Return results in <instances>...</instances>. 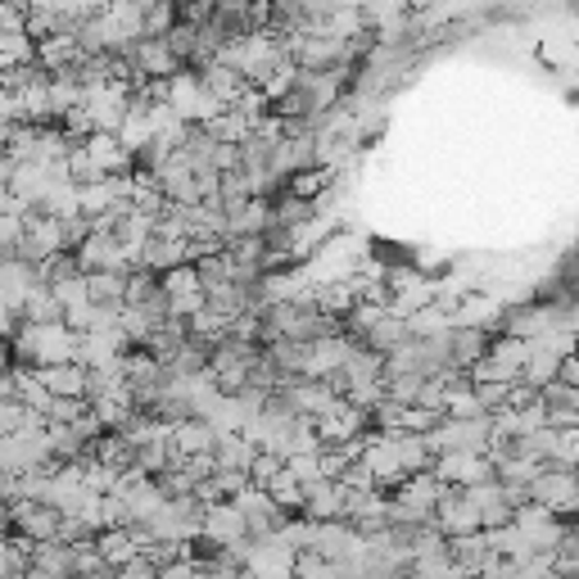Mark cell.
<instances>
[{"instance_id":"7","label":"cell","mask_w":579,"mask_h":579,"mask_svg":"<svg viewBox=\"0 0 579 579\" xmlns=\"http://www.w3.org/2000/svg\"><path fill=\"white\" fill-rule=\"evenodd\" d=\"M498 553H494V543L490 534H467V539H453V566L457 570H467L471 579L484 575V566H490Z\"/></svg>"},{"instance_id":"13","label":"cell","mask_w":579,"mask_h":579,"mask_svg":"<svg viewBox=\"0 0 579 579\" xmlns=\"http://www.w3.org/2000/svg\"><path fill=\"white\" fill-rule=\"evenodd\" d=\"M286 471L303 484V490H317V484L326 480V471H322V457H290L286 462Z\"/></svg>"},{"instance_id":"4","label":"cell","mask_w":579,"mask_h":579,"mask_svg":"<svg viewBox=\"0 0 579 579\" xmlns=\"http://www.w3.org/2000/svg\"><path fill=\"white\" fill-rule=\"evenodd\" d=\"M345 503H349L345 484L340 480H322L317 490H309V503H303V521H313V526L345 521Z\"/></svg>"},{"instance_id":"11","label":"cell","mask_w":579,"mask_h":579,"mask_svg":"<svg viewBox=\"0 0 579 579\" xmlns=\"http://www.w3.org/2000/svg\"><path fill=\"white\" fill-rule=\"evenodd\" d=\"M96 547H100V557H105L113 570H123V566L141 562V547L132 543V534H128V530H105V534L96 539Z\"/></svg>"},{"instance_id":"5","label":"cell","mask_w":579,"mask_h":579,"mask_svg":"<svg viewBox=\"0 0 579 579\" xmlns=\"http://www.w3.org/2000/svg\"><path fill=\"white\" fill-rule=\"evenodd\" d=\"M37 381L55 394V399H86V385H91V372L77 367V362H64V367H41Z\"/></svg>"},{"instance_id":"2","label":"cell","mask_w":579,"mask_h":579,"mask_svg":"<svg viewBox=\"0 0 579 579\" xmlns=\"http://www.w3.org/2000/svg\"><path fill=\"white\" fill-rule=\"evenodd\" d=\"M200 82H204V91H208V96L218 100L222 109H236L240 100L250 96V86H254V82H250L245 73H236V69L218 64V59H213L208 69H200Z\"/></svg>"},{"instance_id":"10","label":"cell","mask_w":579,"mask_h":579,"mask_svg":"<svg viewBox=\"0 0 579 579\" xmlns=\"http://www.w3.org/2000/svg\"><path fill=\"white\" fill-rule=\"evenodd\" d=\"M408 340H412V326H408L403 317H394V313H389V317L367 335V340H362V349H372V353L389 358V353H399Z\"/></svg>"},{"instance_id":"9","label":"cell","mask_w":579,"mask_h":579,"mask_svg":"<svg viewBox=\"0 0 579 579\" xmlns=\"http://www.w3.org/2000/svg\"><path fill=\"white\" fill-rule=\"evenodd\" d=\"M33 570H46L55 579H77V547H69V543H37Z\"/></svg>"},{"instance_id":"3","label":"cell","mask_w":579,"mask_h":579,"mask_svg":"<svg viewBox=\"0 0 579 579\" xmlns=\"http://www.w3.org/2000/svg\"><path fill=\"white\" fill-rule=\"evenodd\" d=\"M204 534L213 543H222V547H236V543L250 539V521H245V511H240L236 503H213L208 516H204Z\"/></svg>"},{"instance_id":"6","label":"cell","mask_w":579,"mask_h":579,"mask_svg":"<svg viewBox=\"0 0 579 579\" xmlns=\"http://www.w3.org/2000/svg\"><path fill=\"white\" fill-rule=\"evenodd\" d=\"M218 448V431L208 421H181L172 431V453L177 457H213Z\"/></svg>"},{"instance_id":"14","label":"cell","mask_w":579,"mask_h":579,"mask_svg":"<svg viewBox=\"0 0 579 579\" xmlns=\"http://www.w3.org/2000/svg\"><path fill=\"white\" fill-rule=\"evenodd\" d=\"M281 471H286V457L258 453V462H254V471H250V484H254V490H272V480H277Z\"/></svg>"},{"instance_id":"8","label":"cell","mask_w":579,"mask_h":579,"mask_svg":"<svg viewBox=\"0 0 579 579\" xmlns=\"http://www.w3.org/2000/svg\"><path fill=\"white\" fill-rule=\"evenodd\" d=\"M213 462L218 471H236V475H250L258 462V448L245 435H218V448H213Z\"/></svg>"},{"instance_id":"1","label":"cell","mask_w":579,"mask_h":579,"mask_svg":"<svg viewBox=\"0 0 579 579\" xmlns=\"http://www.w3.org/2000/svg\"><path fill=\"white\" fill-rule=\"evenodd\" d=\"M435 530L448 534V539H467V534H484L480 526V507L467 490H453V484H444V498L435 507Z\"/></svg>"},{"instance_id":"12","label":"cell","mask_w":579,"mask_h":579,"mask_svg":"<svg viewBox=\"0 0 579 579\" xmlns=\"http://www.w3.org/2000/svg\"><path fill=\"white\" fill-rule=\"evenodd\" d=\"M330 181H335V172H330V168H309V172H299L286 191H290L294 200H309V204H317V200L330 191Z\"/></svg>"}]
</instances>
